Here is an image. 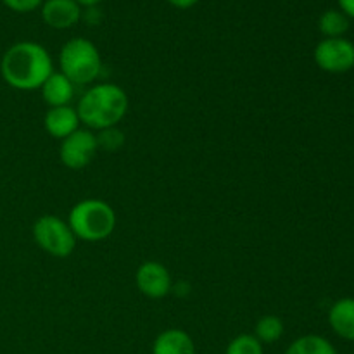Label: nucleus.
Wrapping results in <instances>:
<instances>
[{"mask_svg":"<svg viewBox=\"0 0 354 354\" xmlns=\"http://www.w3.org/2000/svg\"><path fill=\"white\" fill-rule=\"evenodd\" d=\"M128 111V95L120 85L114 83H97L90 86L80 97L78 113L80 121L88 130L102 131L118 127Z\"/></svg>","mask_w":354,"mask_h":354,"instance_id":"2","label":"nucleus"},{"mask_svg":"<svg viewBox=\"0 0 354 354\" xmlns=\"http://www.w3.org/2000/svg\"><path fill=\"white\" fill-rule=\"evenodd\" d=\"M68 225L80 241L100 242L116 228V213L106 201L85 199L71 207Z\"/></svg>","mask_w":354,"mask_h":354,"instance_id":"3","label":"nucleus"},{"mask_svg":"<svg viewBox=\"0 0 354 354\" xmlns=\"http://www.w3.org/2000/svg\"><path fill=\"white\" fill-rule=\"evenodd\" d=\"M225 354H265V349L252 334H241L228 342Z\"/></svg>","mask_w":354,"mask_h":354,"instance_id":"17","label":"nucleus"},{"mask_svg":"<svg viewBox=\"0 0 354 354\" xmlns=\"http://www.w3.org/2000/svg\"><path fill=\"white\" fill-rule=\"evenodd\" d=\"M31 232L38 248L54 258H68L73 254L78 241L68 221L55 214H44L38 218Z\"/></svg>","mask_w":354,"mask_h":354,"instance_id":"5","label":"nucleus"},{"mask_svg":"<svg viewBox=\"0 0 354 354\" xmlns=\"http://www.w3.org/2000/svg\"><path fill=\"white\" fill-rule=\"evenodd\" d=\"M152 354H196V344L182 328H168L154 339Z\"/></svg>","mask_w":354,"mask_h":354,"instance_id":"13","label":"nucleus"},{"mask_svg":"<svg viewBox=\"0 0 354 354\" xmlns=\"http://www.w3.org/2000/svg\"><path fill=\"white\" fill-rule=\"evenodd\" d=\"M97 144H99V149L104 147L107 151H116L120 145H123V133L118 131L116 127L107 128L97 135Z\"/></svg>","mask_w":354,"mask_h":354,"instance_id":"18","label":"nucleus"},{"mask_svg":"<svg viewBox=\"0 0 354 354\" xmlns=\"http://www.w3.org/2000/svg\"><path fill=\"white\" fill-rule=\"evenodd\" d=\"M315 62L325 73L341 75L354 68V44L348 38H324L315 47Z\"/></svg>","mask_w":354,"mask_h":354,"instance_id":"6","label":"nucleus"},{"mask_svg":"<svg viewBox=\"0 0 354 354\" xmlns=\"http://www.w3.org/2000/svg\"><path fill=\"white\" fill-rule=\"evenodd\" d=\"M99 151L97 135L88 128H78L75 133L61 140L59 159L69 169H83L92 162Z\"/></svg>","mask_w":354,"mask_h":354,"instance_id":"7","label":"nucleus"},{"mask_svg":"<svg viewBox=\"0 0 354 354\" xmlns=\"http://www.w3.org/2000/svg\"><path fill=\"white\" fill-rule=\"evenodd\" d=\"M337 3L341 7L339 10H342L349 19H354V0H337Z\"/></svg>","mask_w":354,"mask_h":354,"instance_id":"20","label":"nucleus"},{"mask_svg":"<svg viewBox=\"0 0 354 354\" xmlns=\"http://www.w3.org/2000/svg\"><path fill=\"white\" fill-rule=\"evenodd\" d=\"M54 73L52 57L44 45L31 40L10 45L0 61L3 82L16 90H37Z\"/></svg>","mask_w":354,"mask_h":354,"instance_id":"1","label":"nucleus"},{"mask_svg":"<svg viewBox=\"0 0 354 354\" xmlns=\"http://www.w3.org/2000/svg\"><path fill=\"white\" fill-rule=\"evenodd\" d=\"M75 83L68 78V76L62 75L61 71L52 73L47 80H45L44 85L40 86L41 97L47 102L48 107H61V106H69V102L75 97Z\"/></svg>","mask_w":354,"mask_h":354,"instance_id":"12","label":"nucleus"},{"mask_svg":"<svg viewBox=\"0 0 354 354\" xmlns=\"http://www.w3.org/2000/svg\"><path fill=\"white\" fill-rule=\"evenodd\" d=\"M76 2L80 3V7H95L99 6L102 0H76Z\"/></svg>","mask_w":354,"mask_h":354,"instance_id":"22","label":"nucleus"},{"mask_svg":"<svg viewBox=\"0 0 354 354\" xmlns=\"http://www.w3.org/2000/svg\"><path fill=\"white\" fill-rule=\"evenodd\" d=\"M135 283L145 297L161 299L171 290V275L168 268L158 261H144L135 273Z\"/></svg>","mask_w":354,"mask_h":354,"instance_id":"8","label":"nucleus"},{"mask_svg":"<svg viewBox=\"0 0 354 354\" xmlns=\"http://www.w3.org/2000/svg\"><path fill=\"white\" fill-rule=\"evenodd\" d=\"M2 2L7 9L14 10V12L26 14L33 12L38 7H41V3H44L45 0H2Z\"/></svg>","mask_w":354,"mask_h":354,"instance_id":"19","label":"nucleus"},{"mask_svg":"<svg viewBox=\"0 0 354 354\" xmlns=\"http://www.w3.org/2000/svg\"><path fill=\"white\" fill-rule=\"evenodd\" d=\"M318 28L325 38H341L349 30V17L342 10H325L318 21Z\"/></svg>","mask_w":354,"mask_h":354,"instance_id":"15","label":"nucleus"},{"mask_svg":"<svg viewBox=\"0 0 354 354\" xmlns=\"http://www.w3.org/2000/svg\"><path fill=\"white\" fill-rule=\"evenodd\" d=\"M169 6L176 7V9H190V7L196 6L199 0H166Z\"/></svg>","mask_w":354,"mask_h":354,"instance_id":"21","label":"nucleus"},{"mask_svg":"<svg viewBox=\"0 0 354 354\" xmlns=\"http://www.w3.org/2000/svg\"><path fill=\"white\" fill-rule=\"evenodd\" d=\"M283 332H286V325H283L282 318L275 317V315H266L256 322L252 335L261 344H273V342H279L282 339Z\"/></svg>","mask_w":354,"mask_h":354,"instance_id":"16","label":"nucleus"},{"mask_svg":"<svg viewBox=\"0 0 354 354\" xmlns=\"http://www.w3.org/2000/svg\"><path fill=\"white\" fill-rule=\"evenodd\" d=\"M40 9L44 23L54 30H69L82 19V7L76 0H45Z\"/></svg>","mask_w":354,"mask_h":354,"instance_id":"9","label":"nucleus"},{"mask_svg":"<svg viewBox=\"0 0 354 354\" xmlns=\"http://www.w3.org/2000/svg\"><path fill=\"white\" fill-rule=\"evenodd\" d=\"M59 68L75 85H90L100 76L102 57L93 41L76 37L62 45L59 52Z\"/></svg>","mask_w":354,"mask_h":354,"instance_id":"4","label":"nucleus"},{"mask_svg":"<svg viewBox=\"0 0 354 354\" xmlns=\"http://www.w3.org/2000/svg\"><path fill=\"white\" fill-rule=\"evenodd\" d=\"M80 116L76 113V107L71 106H61V107H50L45 114L44 127L50 137L57 138V140H64L71 133H75L80 128Z\"/></svg>","mask_w":354,"mask_h":354,"instance_id":"10","label":"nucleus"},{"mask_svg":"<svg viewBox=\"0 0 354 354\" xmlns=\"http://www.w3.org/2000/svg\"><path fill=\"white\" fill-rule=\"evenodd\" d=\"M328 325L335 335L354 342V297H342L332 304Z\"/></svg>","mask_w":354,"mask_h":354,"instance_id":"11","label":"nucleus"},{"mask_svg":"<svg viewBox=\"0 0 354 354\" xmlns=\"http://www.w3.org/2000/svg\"><path fill=\"white\" fill-rule=\"evenodd\" d=\"M286 354H337V349L328 339L308 334L290 342Z\"/></svg>","mask_w":354,"mask_h":354,"instance_id":"14","label":"nucleus"}]
</instances>
